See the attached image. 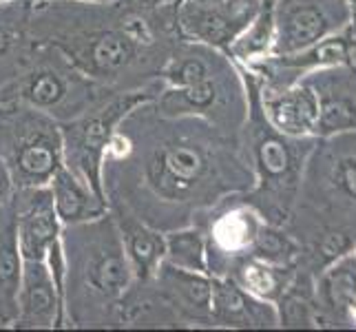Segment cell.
Returning a JSON list of instances; mask_svg holds the SVG:
<instances>
[{
	"label": "cell",
	"mask_w": 356,
	"mask_h": 332,
	"mask_svg": "<svg viewBox=\"0 0 356 332\" xmlns=\"http://www.w3.org/2000/svg\"><path fill=\"white\" fill-rule=\"evenodd\" d=\"M65 246V281L69 286H65L63 299L67 297L69 301L67 310L73 319L87 313L82 324L91 310V322H95V313L104 315L124 299L133 279L118 221L104 213L95 219L71 224L67 226Z\"/></svg>",
	"instance_id": "1"
},
{
	"label": "cell",
	"mask_w": 356,
	"mask_h": 332,
	"mask_svg": "<svg viewBox=\"0 0 356 332\" xmlns=\"http://www.w3.org/2000/svg\"><path fill=\"white\" fill-rule=\"evenodd\" d=\"M146 140L151 146L140 153L144 193L164 206L193 200L211 168L204 146L188 131L177 129L175 116L164 113H159V125Z\"/></svg>",
	"instance_id": "2"
},
{
	"label": "cell",
	"mask_w": 356,
	"mask_h": 332,
	"mask_svg": "<svg viewBox=\"0 0 356 332\" xmlns=\"http://www.w3.org/2000/svg\"><path fill=\"white\" fill-rule=\"evenodd\" d=\"M0 159L20 189L47 187L63 164V133L40 109L3 111Z\"/></svg>",
	"instance_id": "3"
},
{
	"label": "cell",
	"mask_w": 356,
	"mask_h": 332,
	"mask_svg": "<svg viewBox=\"0 0 356 332\" xmlns=\"http://www.w3.org/2000/svg\"><path fill=\"white\" fill-rule=\"evenodd\" d=\"M149 93H129L115 97L106 106L87 113L78 120H71L63 127V157L73 173L87 187L106 202L104 184H102V162L118 125L131 109L142 102H149Z\"/></svg>",
	"instance_id": "4"
},
{
	"label": "cell",
	"mask_w": 356,
	"mask_h": 332,
	"mask_svg": "<svg viewBox=\"0 0 356 332\" xmlns=\"http://www.w3.org/2000/svg\"><path fill=\"white\" fill-rule=\"evenodd\" d=\"M16 232L22 260H47V253L60 242V219L51 189H20L16 200Z\"/></svg>",
	"instance_id": "5"
},
{
	"label": "cell",
	"mask_w": 356,
	"mask_h": 332,
	"mask_svg": "<svg viewBox=\"0 0 356 332\" xmlns=\"http://www.w3.org/2000/svg\"><path fill=\"white\" fill-rule=\"evenodd\" d=\"M140 45L144 42L122 27L78 35L71 40V47H65V52L87 76H115L138 60Z\"/></svg>",
	"instance_id": "6"
},
{
	"label": "cell",
	"mask_w": 356,
	"mask_h": 332,
	"mask_svg": "<svg viewBox=\"0 0 356 332\" xmlns=\"http://www.w3.org/2000/svg\"><path fill=\"white\" fill-rule=\"evenodd\" d=\"M252 11V0H226V3L222 0H213V3L188 0V3H181L177 16L184 31L193 38L208 45H224L248 24Z\"/></svg>",
	"instance_id": "7"
},
{
	"label": "cell",
	"mask_w": 356,
	"mask_h": 332,
	"mask_svg": "<svg viewBox=\"0 0 356 332\" xmlns=\"http://www.w3.org/2000/svg\"><path fill=\"white\" fill-rule=\"evenodd\" d=\"M63 292L47 260H22L18 328H54L60 324Z\"/></svg>",
	"instance_id": "8"
},
{
	"label": "cell",
	"mask_w": 356,
	"mask_h": 332,
	"mask_svg": "<svg viewBox=\"0 0 356 332\" xmlns=\"http://www.w3.org/2000/svg\"><path fill=\"white\" fill-rule=\"evenodd\" d=\"M51 198L60 224L71 226L80 221H89L106 213V202L84 184L69 166L60 164V168L49 180Z\"/></svg>",
	"instance_id": "9"
},
{
	"label": "cell",
	"mask_w": 356,
	"mask_h": 332,
	"mask_svg": "<svg viewBox=\"0 0 356 332\" xmlns=\"http://www.w3.org/2000/svg\"><path fill=\"white\" fill-rule=\"evenodd\" d=\"M118 228L124 239V248L133 268L135 279H149L155 275L157 266L164 262L166 239L157 228L144 224L142 219L122 211L118 215Z\"/></svg>",
	"instance_id": "10"
},
{
	"label": "cell",
	"mask_w": 356,
	"mask_h": 332,
	"mask_svg": "<svg viewBox=\"0 0 356 332\" xmlns=\"http://www.w3.org/2000/svg\"><path fill=\"white\" fill-rule=\"evenodd\" d=\"M159 294L177 310H193V313H206L211 308L213 297V284L204 279L195 270H186L162 262L155 270Z\"/></svg>",
	"instance_id": "11"
},
{
	"label": "cell",
	"mask_w": 356,
	"mask_h": 332,
	"mask_svg": "<svg viewBox=\"0 0 356 332\" xmlns=\"http://www.w3.org/2000/svg\"><path fill=\"white\" fill-rule=\"evenodd\" d=\"M22 279V255L16 232V215L0 224V324H16Z\"/></svg>",
	"instance_id": "12"
},
{
	"label": "cell",
	"mask_w": 356,
	"mask_h": 332,
	"mask_svg": "<svg viewBox=\"0 0 356 332\" xmlns=\"http://www.w3.org/2000/svg\"><path fill=\"white\" fill-rule=\"evenodd\" d=\"M69 95V78L58 69H38L20 82V100L33 109L54 111Z\"/></svg>",
	"instance_id": "13"
},
{
	"label": "cell",
	"mask_w": 356,
	"mask_h": 332,
	"mask_svg": "<svg viewBox=\"0 0 356 332\" xmlns=\"http://www.w3.org/2000/svg\"><path fill=\"white\" fill-rule=\"evenodd\" d=\"M270 111H273V120L277 122V127L288 133H301L305 129H310V125L316 118L314 97L308 91H294L286 97H281Z\"/></svg>",
	"instance_id": "14"
},
{
	"label": "cell",
	"mask_w": 356,
	"mask_h": 332,
	"mask_svg": "<svg viewBox=\"0 0 356 332\" xmlns=\"http://www.w3.org/2000/svg\"><path fill=\"white\" fill-rule=\"evenodd\" d=\"M164 239H166L164 262L186 270H195V273H202L206 268L204 242L197 230H173Z\"/></svg>",
	"instance_id": "15"
},
{
	"label": "cell",
	"mask_w": 356,
	"mask_h": 332,
	"mask_svg": "<svg viewBox=\"0 0 356 332\" xmlns=\"http://www.w3.org/2000/svg\"><path fill=\"white\" fill-rule=\"evenodd\" d=\"M323 31H325V18L312 7H301L290 14L284 27V35H281V47L292 52V49H299L318 40Z\"/></svg>",
	"instance_id": "16"
},
{
	"label": "cell",
	"mask_w": 356,
	"mask_h": 332,
	"mask_svg": "<svg viewBox=\"0 0 356 332\" xmlns=\"http://www.w3.org/2000/svg\"><path fill=\"white\" fill-rule=\"evenodd\" d=\"M211 308L219 319L230 324L245 322V315H248V303L239 288L232 284H215L213 286V297H211Z\"/></svg>",
	"instance_id": "17"
},
{
	"label": "cell",
	"mask_w": 356,
	"mask_h": 332,
	"mask_svg": "<svg viewBox=\"0 0 356 332\" xmlns=\"http://www.w3.org/2000/svg\"><path fill=\"white\" fill-rule=\"evenodd\" d=\"M259 162L268 175H281L288 171L290 155L288 149L279 140H266L259 146Z\"/></svg>",
	"instance_id": "18"
},
{
	"label": "cell",
	"mask_w": 356,
	"mask_h": 332,
	"mask_svg": "<svg viewBox=\"0 0 356 332\" xmlns=\"http://www.w3.org/2000/svg\"><path fill=\"white\" fill-rule=\"evenodd\" d=\"M215 237L222 242L226 248H235L248 239V221L241 219L239 215H228L222 221H217Z\"/></svg>",
	"instance_id": "19"
},
{
	"label": "cell",
	"mask_w": 356,
	"mask_h": 332,
	"mask_svg": "<svg viewBox=\"0 0 356 332\" xmlns=\"http://www.w3.org/2000/svg\"><path fill=\"white\" fill-rule=\"evenodd\" d=\"M321 122L323 127L327 129H341V127H348L354 122V111L348 102H341V100H332L327 102L321 111Z\"/></svg>",
	"instance_id": "20"
},
{
	"label": "cell",
	"mask_w": 356,
	"mask_h": 332,
	"mask_svg": "<svg viewBox=\"0 0 356 332\" xmlns=\"http://www.w3.org/2000/svg\"><path fill=\"white\" fill-rule=\"evenodd\" d=\"M243 277H245V284H248V288H252L254 292L270 294V292H273V288H275V277L264 266H257V264L245 266Z\"/></svg>",
	"instance_id": "21"
},
{
	"label": "cell",
	"mask_w": 356,
	"mask_h": 332,
	"mask_svg": "<svg viewBox=\"0 0 356 332\" xmlns=\"http://www.w3.org/2000/svg\"><path fill=\"white\" fill-rule=\"evenodd\" d=\"M341 182L343 189L356 198V159H348L341 164Z\"/></svg>",
	"instance_id": "22"
},
{
	"label": "cell",
	"mask_w": 356,
	"mask_h": 332,
	"mask_svg": "<svg viewBox=\"0 0 356 332\" xmlns=\"http://www.w3.org/2000/svg\"><path fill=\"white\" fill-rule=\"evenodd\" d=\"M16 29L11 24L0 22V58L9 54V49L16 45Z\"/></svg>",
	"instance_id": "23"
},
{
	"label": "cell",
	"mask_w": 356,
	"mask_h": 332,
	"mask_svg": "<svg viewBox=\"0 0 356 332\" xmlns=\"http://www.w3.org/2000/svg\"><path fill=\"white\" fill-rule=\"evenodd\" d=\"M9 189H11V175H9V168L5 166L3 159H0V206H3V202L7 200Z\"/></svg>",
	"instance_id": "24"
},
{
	"label": "cell",
	"mask_w": 356,
	"mask_h": 332,
	"mask_svg": "<svg viewBox=\"0 0 356 332\" xmlns=\"http://www.w3.org/2000/svg\"><path fill=\"white\" fill-rule=\"evenodd\" d=\"M131 3L138 5V7H162V5L175 3V0H131Z\"/></svg>",
	"instance_id": "25"
},
{
	"label": "cell",
	"mask_w": 356,
	"mask_h": 332,
	"mask_svg": "<svg viewBox=\"0 0 356 332\" xmlns=\"http://www.w3.org/2000/svg\"><path fill=\"white\" fill-rule=\"evenodd\" d=\"M84 3H102V5H108V3H118V0H84Z\"/></svg>",
	"instance_id": "26"
},
{
	"label": "cell",
	"mask_w": 356,
	"mask_h": 332,
	"mask_svg": "<svg viewBox=\"0 0 356 332\" xmlns=\"http://www.w3.org/2000/svg\"><path fill=\"white\" fill-rule=\"evenodd\" d=\"M200 3H213V0H200Z\"/></svg>",
	"instance_id": "27"
}]
</instances>
